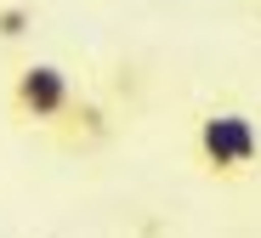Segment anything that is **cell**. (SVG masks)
<instances>
[{
  "instance_id": "5b68a950",
  "label": "cell",
  "mask_w": 261,
  "mask_h": 238,
  "mask_svg": "<svg viewBox=\"0 0 261 238\" xmlns=\"http://www.w3.org/2000/svg\"><path fill=\"white\" fill-rule=\"evenodd\" d=\"M255 12H261V0H255Z\"/></svg>"
},
{
  "instance_id": "7a4b0ae2",
  "label": "cell",
  "mask_w": 261,
  "mask_h": 238,
  "mask_svg": "<svg viewBox=\"0 0 261 238\" xmlns=\"http://www.w3.org/2000/svg\"><path fill=\"white\" fill-rule=\"evenodd\" d=\"M68 102H74V74L63 63H46V57L23 63L6 85V114L17 125H34V130H51Z\"/></svg>"
},
{
  "instance_id": "3957f363",
  "label": "cell",
  "mask_w": 261,
  "mask_h": 238,
  "mask_svg": "<svg viewBox=\"0 0 261 238\" xmlns=\"http://www.w3.org/2000/svg\"><path fill=\"white\" fill-rule=\"evenodd\" d=\"M63 153H91V148H102V142L114 136V114H108V102L102 97H80L74 91V102L63 108V119L46 130Z\"/></svg>"
},
{
  "instance_id": "6da1fadb",
  "label": "cell",
  "mask_w": 261,
  "mask_h": 238,
  "mask_svg": "<svg viewBox=\"0 0 261 238\" xmlns=\"http://www.w3.org/2000/svg\"><path fill=\"white\" fill-rule=\"evenodd\" d=\"M193 165L210 181H250L261 176V125L244 108H204L193 125Z\"/></svg>"
},
{
  "instance_id": "277c9868",
  "label": "cell",
  "mask_w": 261,
  "mask_h": 238,
  "mask_svg": "<svg viewBox=\"0 0 261 238\" xmlns=\"http://www.w3.org/2000/svg\"><path fill=\"white\" fill-rule=\"evenodd\" d=\"M34 29V6L29 0H6V6H0V40H23Z\"/></svg>"
}]
</instances>
